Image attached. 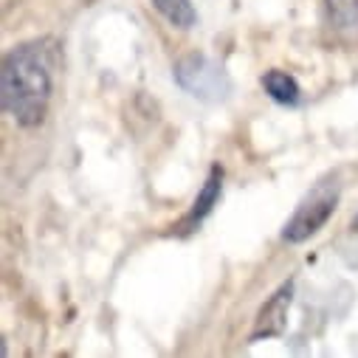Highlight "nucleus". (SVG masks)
Instances as JSON below:
<instances>
[{
	"label": "nucleus",
	"instance_id": "f257e3e1",
	"mask_svg": "<svg viewBox=\"0 0 358 358\" xmlns=\"http://www.w3.org/2000/svg\"><path fill=\"white\" fill-rule=\"evenodd\" d=\"M59 45L51 37L15 45L0 68V105L20 127H40L45 122Z\"/></svg>",
	"mask_w": 358,
	"mask_h": 358
},
{
	"label": "nucleus",
	"instance_id": "f03ea898",
	"mask_svg": "<svg viewBox=\"0 0 358 358\" xmlns=\"http://www.w3.org/2000/svg\"><path fill=\"white\" fill-rule=\"evenodd\" d=\"M172 76L181 91L201 102H223L231 94V79L220 62L206 54H187L175 62Z\"/></svg>",
	"mask_w": 358,
	"mask_h": 358
},
{
	"label": "nucleus",
	"instance_id": "7ed1b4c3",
	"mask_svg": "<svg viewBox=\"0 0 358 358\" xmlns=\"http://www.w3.org/2000/svg\"><path fill=\"white\" fill-rule=\"evenodd\" d=\"M336 206H338V184L333 181V178L319 181L313 187V192H308V198L296 206L294 217L285 223L282 240L285 243H305V240H310L333 217Z\"/></svg>",
	"mask_w": 358,
	"mask_h": 358
},
{
	"label": "nucleus",
	"instance_id": "20e7f679",
	"mask_svg": "<svg viewBox=\"0 0 358 358\" xmlns=\"http://www.w3.org/2000/svg\"><path fill=\"white\" fill-rule=\"evenodd\" d=\"M291 302H294V282H285L282 288L274 291L271 299H268V302L259 308V313H257V319H254L251 341L282 336L285 327H288V310H291Z\"/></svg>",
	"mask_w": 358,
	"mask_h": 358
},
{
	"label": "nucleus",
	"instance_id": "39448f33",
	"mask_svg": "<svg viewBox=\"0 0 358 358\" xmlns=\"http://www.w3.org/2000/svg\"><path fill=\"white\" fill-rule=\"evenodd\" d=\"M220 189H223V169H220V166H212L206 184H203V189H201V195L195 198V203H192V209H189V215H187L181 223H178V234L195 231V229L209 217V212L215 209V203H217V198H220Z\"/></svg>",
	"mask_w": 358,
	"mask_h": 358
},
{
	"label": "nucleus",
	"instance_id": "423d86ee",
	"mask_svg": "<svg viewBox=\"0 0 358 358\" xmlns=\"http://www.w3.org/2000/svg\"><path fill=\"white\" fill-rule=\"evenodd\" d=\"M324 20L333 34L358 40V0H324Z\"/></svg>",
	"mask_w": 358,
	"mask_h": 358
},
{
	"label": "nucleus",
	"instance_id": "0eeeda50",
	"mask_svg": "<svg viewBox=\"0 0 358 358\" xmlns=\"http://www.w3.org/2000/svg\"><path fill=\"white\" fill-rule=\"evenodd\" d=\"M262 87H265V94L271 96L274 102H280V105H296L299 99H302V87H299V82L291 76V73H285V71H268L265 76H262Z\"/></svg>",
	"mask_w": 358,
	"mask_h": 358
},
{
	"label": "nucleus",
	"instance_id": "6e6552de",
	"mask_svg": "<svg viewBox=\"0 0 358 358\" xmlns=\"http://www.w3.org/2000/svg\"><path fill=\"white\" fill-rule=\"evenodd\" d=\"M155 12L175 29H192L198 23V12L192 6V0H152Z\"/></svg>",
	"mask_w": 358,
	"mask_h": 358
},
{
	"label": "nucleus",
	"instance_id": "1a4fd4ad",
	"mask_svg": "<svg viewBox=\"0 0 358 358\" xmlns=\"http://www.w3.org/2000/svg\"><path fill=\"white\" fill-rule=\"evenodd\" d=\"M352 231L358 234V215H355V220H352Z\"/></svg>",
	"mask_w": 358,
	"mask_h": 358
}]
</instances>
